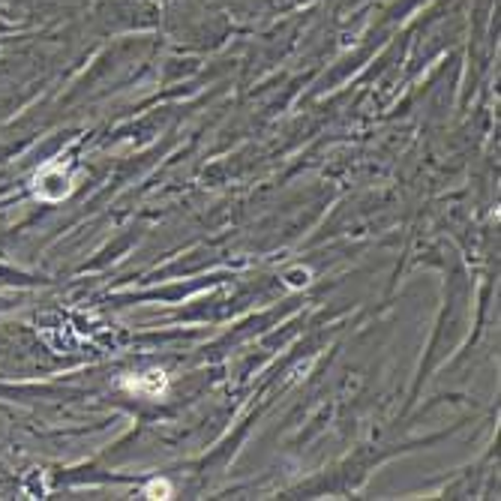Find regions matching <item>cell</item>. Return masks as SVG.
Masks as SVG:
<instances>
[{
	"instance_id": "cell-1",
	"label": "cell",
	"mask_w": 501,
	"mask_h": 501,
	"mask_svg": "<svg viewBox=\"0 0 501 501\" xmlns=\"http://www.w3.org/2000/svg\"><path fill=\"white\" fill-rule=\"evenodd\" d=\"M148 495L150 498H171V490H168V483H150L148 486Z\"/></svg>"
}]
</instances>
